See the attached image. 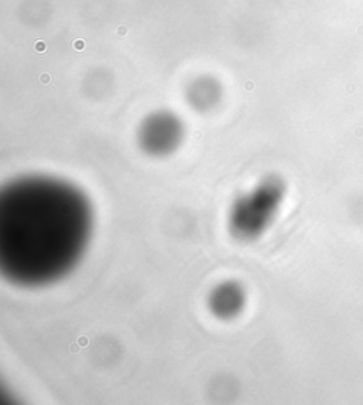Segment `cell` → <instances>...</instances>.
I'll return each mask as SVG.
<instances>
[{"instance_id": "obj_4", "label": "cell", "mask_w": 363, "mask_h": 405, "mask_svg": "<svg viewBox=\"0 0 363 405\" xmlns=\"http://www.w3.org/2000/svg\"><path fill=\"white\" fill-rule=\"evenodd\" d=\"M246 295L241 286L236 282H224L213 289L209 296V307L214 316L220 319H231L241 312Z\"/></svg>"}, {"instance_id": "obj_1", "label": "cell", "mask_w": 363, "mask_h": 405, "mask_svg": "<svg viewBox=\"0 0 363 405\" xmlns=\"http://www.w3.org/2000/svg\"><path fill=\"white\" fill-rule=\"evenodd\" d=\"M91 203L78 187L24 176L0 193V269L20 286H44L70 274L88 247Z\"/></svg>"}, {"instance_id": "obj_5", "label": "cell", "mask_w": 363, "mask_h": 405, "mask_svg": "<svg viewBox=\"0 0 363 405\" xmlns=\"http://www.w3.org/2000/svg\"><path fill=\"white\" fill-rule=\"evenodd\" d=\"M187 102L196 111L206 112L213 109L221 98L219 81L209 75H201L191 81L186 91Z\"/></svg>"}, {"instance_id": "obj_2", "label": "cell", "mask_w": 363, "mask_h": 405, "mask_svg": "<svg viewBox=\"0 0 363 405\" xmlns=\"http://www.w3.org/2000/svg\"><path fill=\"white\" fill-rule=\"evenodd\" d=\"M282 197V186L277 179H265L254 190L238 198L230 214L231 233L244 241L254 239L267 229Z\"/></svg>"}, {"instance_id": "obj_3", "label": "cell", "mask_w": 363, "mask_h": 405, "mask_svg": "<svg viewBox=\"0 0 363 405\" xmlns=\"http://www.w3.org/2000/svg\"><path fill=\"white\" fill-rule=\"evenodd\" d=\"M185 126L170 111H156L145 118L138 129V142L145 153L163 157L173 153L183 142Z\"/></svg>"}]
</instances>
